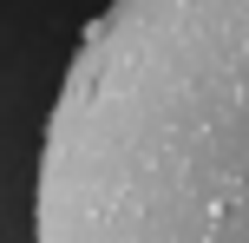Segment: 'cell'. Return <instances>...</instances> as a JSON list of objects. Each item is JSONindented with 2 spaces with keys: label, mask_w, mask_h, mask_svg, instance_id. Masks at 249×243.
Instances as JSON below:
<instances>
[{
  "label": "cell",
  "mask_w": 249,
  "mask_h": 243,
  "mask_svg": "<svg viewBox=\"0 0 249 243\" xmlns=\"http://www.w3.org/2000/svg\"><path fill=\"white\" fill-rule=\"evenodd\" d=\"M33 243H249V0H112L86 26Z\"/></svg>",
  "instance_id": "cell-1"
}]
</instances>
